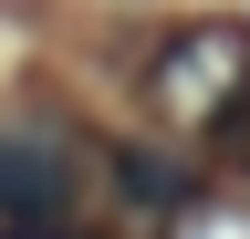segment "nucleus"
<instances>
[{
	"mask_svg": "<svg viewBox=\"0 0 250 239\" xmlns=\"http://www.w3.org/2000/svg\"><path fill=\"white\" fill-rule=\"evenodd\" d=\"M73 198H83L73 135L42 114H0V229H62Z\"/></svg>",
	"mask_w": 250,
	"mask_h": 239,
	"instance_id": "obj_2",
	"label": "nucleus"
},
{
	"mask_svg": "<svg viewBox=\"0 0 250 239\" xmlns=\"http://www.w3.org/2000/svg\"><path fill=\"white\" fill-rule=\"evenodd\" d=\"M115 187L136 198V208H177V198H188V177H177L167 156H146V146H115Z\"/></svg>",
	"mask_w": 250,
	"mask_h": 239,
	"instance_id": "obj_3",
	"label": "nucleus"
},
{
	"mask_svg": "<svg viewBox=\"0 0 250 239\" xmlns=\"http://www.w3.org/2000/svg\"><path fill=\"white\" fill-rule=\"evenodd\" d=\"M146 94L167 125H240L250 114V32L240 21H198V32H177L156 52Z\"/></svg>",
	"mask_w": 250,
	"mask_h": 239,
	"instance_id": "obj_1",
	"label": "nucleus"
}]
</instances>
